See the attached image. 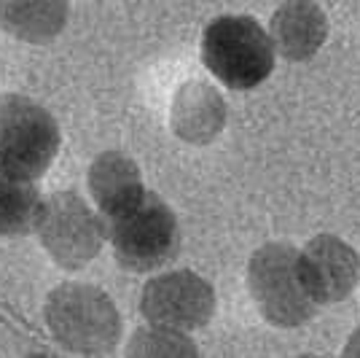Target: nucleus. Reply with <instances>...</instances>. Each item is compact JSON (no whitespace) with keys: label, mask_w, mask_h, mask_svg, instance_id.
Wrapping results in <instances>:
<instances>
[{"label":"nucleus","mask_w":360,"mask_h":358,"mask_svg":"<svg viewBox=\"0 0 360 358\" xmlns=\"http://www.w3.org/2000/svg\"><path fill=\"white\" fill-rule=\"evenodd\" d=\"M86 183H89L91 199L105 221L121 218L124 213L137 208L143 197L148 195L143 186L140 167L121 151H103L89 164Z\"/></svg>","instance_id":"nucleus-10"},{"label":"nucleus","mask_w":360,"mask_h":358,"mask_svg":"<svg viewBox=\"0 0 360 358\" xmlns=\"http://www.w3.org/2000/svg\"><path fill=\"white\" fill-rule=\"evenodd\" d=\"M224 94L205 78L183 81L169 103V127L183 143L207 146L226 127Z\"/></svg>","instance_id":"nucleus-9"},{"label":"nucleus","mask_w":360,"mask_h":358,"mask_svg":"<svg viewBox=\"0 0 360 358\" xmlns=\"http://www.w3.org/2000/svg\"><path fill=\"white\" fill-rule=\"evenodd\" d=\"M299 275L317 304H339L358 285L360 256L336 235H317L299 251Z\"/></svg>","instance_id":"nucleus-8"},{"label":"nucleus","mask_w":360,"mask_h":358,"mask_svg":"<svg viewBox=\"0 0 360 358\" xmlns=\"http://www.w3.org/2000/svg\"><path fill=\"white\" fill-rule=\"evenodd\" d=\"M113 256L127 272H153L169 264L180 251V226L172 208L159 195H146L143 202L108 221Z\"/></svg>","instance_id":"nucleus-6"},{"label":"nucleus","mask_w":360,"mask_h":358,"mask_svg":"<svg viewBox=\"0 0 360 358\" xmlns=\"http://www.w3.org/2000/svg\"><path fill=\"white\" fill-rule=\"evenodd\" d=\"M44 197L32 180L0 173V237H25L38 229Z\"/></svg>","instance_id":"nucleus-13"},{"label":"nucleus","mask_w":360,"mask_h":358,"mask_svg":"<svg viewBox=\"0 0 360 358\" xmlns=\"http://www.w3.org/2000/svg\"><path fill=\"white\" fill-rule=\"evenodd\" d=\"M35 235L57 267L78 272L100 256L108 237V221L75 192H54L44 197Z\"/></svg>","instance_id":"nucleus-5"},{"label":"nucleus","mask_w":360,"mask_h":358,"mask_svg":"<svg viewBox=\"0 0 360 358\" xmlns=\"http://www.w3.org/2000/svg\"><path fill=\"white\" fill-rule=\"evenodd\" d=\"M342 356L347 358H360V326L349 334V340L345 342V350H342Z\"/></svg>","instance_id":"nucleus-15"},{"label":"nucleus","mask_w":360,"mask_h":358,"mask_svg":"<svg viewBox=\"0 0 360 358\" xmlns=\"http://www.w3.org/2000/svg\"><path fill=\"white\" fill-rule=\"evenodd\" d=\"M248 291L261 318L277 328L304 326L320 307L301 283L299 251L288 242H266L250 256Z\"/></svg>","instance_id":"nucleus-3"},{"label":"nucleus","mask_w":360,"mask_h":358,"mask_svg":"<svg viewBox=\"0 0 360 358\" xmlns=\"http://www.w3.org/2000/svg\"><path fill=\"white\" fill-rule=\"evenodd\" d=\"M269 35L280 57L307 62L328 41V16L315 0H288L271 14Z\"/></svg>","instance_id":"nucleus-11"},{"label":"nucleus","mask_w":360,"mask_h":358,"mask_svg":"<svg viewBox=\"0 0 360 358\" xmlns=\"http://www.w3.org/2000/svg\"><path fill=\"white\" fill-rule=\"evenodd\" d=\"M62 132L57 119L22 94H0V173L38 180L57 159Z\"/></svg>","instance_id":"nucleus-4"},{"label":"nucleus","mask_w":360,"mask_h":358,"mask_svg":"<svg viewBox=\"0 0 360 358\" xmlns=\"http://www.w3.org/2000/svg\"><path fill=\"white\" fill-rule=\"evenodd\" d=\"M124 356L129 358H194L199 356V347L188 337V331H178V328L167 326H143L137 328L129 337V342L124 345Z\"/></svg>","instance_id":"nucleus-14"},{"label":"nucleus","mask_w":360,"mask_h":358,"mask_svg":"<svg viewBox=\"0 0 360 358\" xmlns=\"http://www.w3.org/2000/svg\"><path fill=\"white\" fill-rule=\"evenodd\" d=\"M51 337L75 356H108L121 342V315L103 288L91 283L57 285L44 307Z\"/></svg>","instance_id":"nucleus-1"},{"label":"nucleus","mask_w":360,"mask_h":358,"mask_svg":"<svg viewBox=\"0 0 360 358\" xmlns=\"http://www.w3.org/2000/svg\"><path fill=\"white\" fill-rule=\"evenodd\" d=\"M215 288L191 269L156 275L140 294V313L148 323L178 331L205 328L215 315Z\"/></svg>","instance_id":"nucleus-7"},{"label":"nucleus","mask_w":360,"mask_h":358,"mask_svg":"<svg viewBox=\"0 0 360 358\" xmlns=\"http://www.w3.org/2000/svg\"><path fill=\"white\" fill-rule=\"evenodd\" d=\"M277 49L253 16H218L202 32V62L224 87L248 92L274 70Z\"/></svg>","instance_id":"nucleus-2"},{"label":"nucleus","mask_w":360,"mask_h":358,"mask_svg":"<svg viewBox=\"0 0 360 358\" xmlns=\"http://www.w3.org/2000/svg\"><path fill=\"white\" fill-rule=\"evenodd\" d=\"M70 0H0V25L25 44H51L68 25Z\"/></svg>","instance_id":"nucleus-12"}]
</instances>
